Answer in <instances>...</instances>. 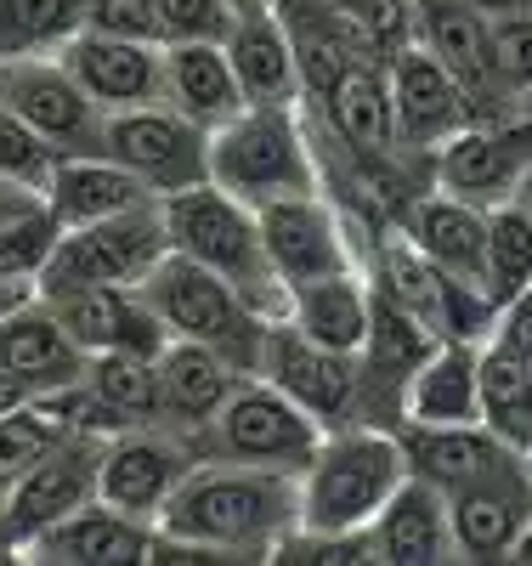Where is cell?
I'll return each mask as SVG.
<instances>
[{"instance_id":"12","label":"cell","mask_w":532,"mask_h":566,"mask_svg":"<svg viewBox=\"0 0 532 566\" xmlns=\"http://www.w3.org/2000/svg\"><path fill=\"white\" fill-rule=\"evenodd\" d=\"M192 464H199V448H192V437L170 431V424H131V431H119V437L103 442L96 499L159 527V510H165L170 493L187 482Z\"/></svg>"},{"instance_id":"26","label":"cell","mask_w":532,"mask_h":566,"mask_svg":"<svg viewBox=\"0 0 532 566\" xmlns=\"http://www.w3.org/2000/svg\"><path fill=\"white\" fill-rule=\"evenodd\" d=\"M283 317L301 328V335L334 346V352H363L368 323H374V277L368 266H346L312 283H295L283 295Z\"/></svg>"},{"instance_id":"21","label":"cell","mask_w":532,"mask_h":566,"mask_svg":"<svg viewBox=\"0 0 532 566\" xmlns=\"http://www.w3.org/2000/svg\"><path fill=\"white\" fill-rule=\"evenodd\" d=\"M368 544H374L379 566H448V560H459L448 493L408 476L392 493V504L368 522Z\"/></svg>"},{"instance_id":"22","label":"cell","mask_w":532,"mask_h":566,"mask_svg":"<svg viewBox=\"0 0 532 566\" xmlns=\"http://www.w3.org/2000/svg\"><path fill=\"white\" fill-rule=\"evenodd\" d=\"M159 193L142 176H131L119 159L108 154H58L52 176L40 187V205L58 216V227H91V221H108L125 216L136 205H154Z\"/></svg>"},{"instance_id":"20","label":"cell","mask_w":532,"mask_h":566,"mask_svg":"<svg viewBox=\"0 0 532 566\" xmlns=\"http://www.w3.org/2000/svg\"><path fill=\"white\" fill-rule=\"evenodd\" d=\"M414 45L442 57L488 114L510 108V97L493 80V18L476 12L470 0H414Z\"/></svg>"},{"instance_id":"14","label":"cell","mask_w":532,"mask_h":566,"mask_svg":"<svg viewBox=\"0 0 532 566\" xmlns=\"http://www.w3.org/2000/svg\"><path fill=\"white\" fill-rule=\"evenodd\" d=\"M481 114L488 108L470 97V85L442 57H430L425 45H408L392 57V119H397V148L408 159L430 165L442 142L476 125Z\"/></svg>"},{"instance_id":"35","label":"cell","mask_w":532,"mask_h":566,"mask_svg":"<svg viewBox=\"0 0 532 566\" xmlns=\"http://www.w3.org/2000/svg\"><path fill=\"white\" fill-rule=\"evenodd\" d=\"M58 239H63V227L45 205H29L12 221H0V277H18V283H34L40 290V272L52 261Z\"/></svg>"},{"instance_id":"17","label":"cell","mask_w":532,"mask_h":566,"mask_svg":"<svg viewBox=\"0 0 532 566\" xmlns=\"http://www.w3.org/2000/svg\"><path fill=\"white\" fill-rule=\"evenodd\" d=\"M453 510V544L459 560H515V544L532 522V476L526 459L510 448L499 464H488L476 482L448 493Z\"/></svg>"},{"instance_id":"38","label":"cell","mask_w":532,"mask_h":566,"mask_svg":"<svg viewBox=\"0 0 532 566\" xmlns=\"http://www.w3.org/2000/svg\"><path fill=\"white\" fill-rule=\"evenodd\" d=\"M493 80L510 103L532 97V12L493 18Z\"/></svg>"},{"instance_id":"37","label":"cell","mask_w":532,"mask_h":566,"mask_svg":"<svg viewBox=\"0 0 532 566\" xmlns=\"http://www.w3.org/2000/svg\"><path fill=\"white\" fill-rule=\"evenodd\" d=\"M52 165H58V148H52V142H45L40 130H29L12 108H0V181L40 193L45 176H52Z\"/></svg>"},{"instance_id":"19","label":"cell","mask_w":532,"mask_h":566,"mask_svg":"<svg viewBox=\"0 0 532 566\" xmlns=\"http://www.w3.org/2000/svg\"><path fill=\"white\" fill-rule=\"evenodd\" d=\"M154 538H159L154 522L91 499L45 533H34L23 544V560H34V566H136L154 555Z\"/></svg>"},{"instance_id":"8","label":"cell","mask_w":532,"mask_h":566,"mask_svg":"<svg viewBox=\"0 0 532 566\" xmlns=\"http://www.w3.org/2000/svg\"><path fill=\"white\" fill-rule=\"evenodd\" d=\"M526 165H532V97L499 114H481L476 125L448 136L430 159V187H442V193L476 210H493L515 199Z\"/></svg>"},{"instance_id":"7","label":"cell","mask_w":532,"mask_h":566,"mask_svg":"<svg viewBox=\"0 0 532 566\" xmlns=\"http://www.w3.org/2000/svg\"><path fill=\"white\" fill-rule=\"evenodd\" d=\"M165 255H170V227H165V199H154L108 221L69 227L40 272V295L85 290V283H142Z\"/></svg>"},{"instance_id":"24","label":"cell","mask_w":532,"mask_h":566,"mask_svg":"<svg viewBox=\"0 0 532 566\" xmlns=\"http://www.w3.org/2000/svg\"><path fill=\"white\" fill-rule=\"evenodd\" d=\"M221 45H227L238 85H244V103H301V57H295V40H289L283 18L272 12V0L238 7Z\"/></svg>"},{"instance_id":"13","label":"cell","mask_w":532,"mask_h":566,"mask_svg":"<svg viewBox=\"0 0 532 566\" xmlns=\"http://www.w3.org/2000/svg\"><path fill=\"white\" fill-rule=\"evenodd\" d=\"M0 108H12L58 154H103V108L58 57H0Z\"/></svg>"},{"instance_id":"25","label":"cell","mask_w":532,"mask_h":566,"mask_svg":"<svg viewBox=\"0 0 532 566\" xmlns=\"http://www.w3.org/2000/svg\"><path fill=\"white\" fill-rule=\"evenodd\" d=\"M154 363H159V413L181 437H199L232 397V386L244 380V368L199 340H170Z\"/></svg>"},{"instance_id":"50","label":"cell","mask_w":532,"mask_h":566,"mask_svg":"<svg viewBox=\"0 0 532 566\" xmlns=\"http://www.w3.org/2000/svg\"><path fill=\"white\" fill-rule=\"evenodd\" d=\"M232 7H261V0H232Z\"/></svg>"},{"instance_id":"40","label":"cell","mask_w":532,"mask_h":566,"mask_svg":"<svg viewBox=\"0 0 532 566\" xmlns=\"http://www.w3.org/2000/svg\"><path fill=\"white\" fill-rule=\"evenodd\" d=\"M85 29L119 40H159V0H85Z\"/></svg>"},{"instance_id":"48","label":"cell","mask_w":532,"mask_h":566,"mask_svg":"<svg viewBox=\"0 0 532 566\" xmlns=\"http://www.w3.org/2000/svg\"><path fill=\"white\" fill-rule=\"evenodd\" d=\"M0 510H7V482H0ZM0 549H12L7 538H0Z\"/></svg>"},{"instance_id":"1","label":"cell","mask_w":532,"mask_h":566,"mask_svg":"<svg viewBox=\"0 0 532 566\" xmlns=\"http://www.w3.org/2000/svg\"><path fill=\"white\" fill-rule=\"evenodd\" d=\"M301 522V476L232 459H199L159 510L148 560H272L283 533Z\"/></svg>"},{"instance_id":"33","label":"cell","mask_w":532,"mask_h":566,"mask_svg":"<svg viewBox=\"0 0 532 566\" xmlns=\"http://www.w3.org/2000/svg\"><path fill=\"white\" fill-rule=\"evenodd\" d=\"M85 29V0H0V57H58Z\"/></svg>"},{"instance_id":"16","label":"cell","mask_w":532,"mask_h":566,"mask_svg":"<svg viewBox=\"0 0 532 566\" xmlns=\"http://www.w3.org/2000/svg\"><path fill=\"white\" fill-rule=\"evenodd\" d=\"M45 306L58 312V323L69 328V340L85 357H103V352L159 357L170 346V328L154 312V301L142 295V283H85V290H58V295H45Z\"/></svg>"},{"instance_id":"2","label":"cell","mask_w":532,"mask_h":566,"mask_svg":"<svg viewBox=\"0 0 532 566\" xmlns=\"http://www.w3.org/2000/svg\"><path fill=\"white\" fill-rule=\"evenodd\" d=\"M210 181L244 205H272L323 187V159L306 103H244L210 130Z\"/></svg>"},{"instance_id":"46","label":"cell","mask_w":532,"mask_h":566,"mask_svg":"<svg viewBox=\"0 0 532 566\" xmlns=\"http://www.w3.org/2000/svg\"><path fill=\"white\" fill-rule=\"evenodd\" d=\"M515 205L532 210V165H526V176H521V187H515Z\"/></svg>"},{"instance_id":"28","label":"cell","mask_w":532,"mask_h":566,"mask_svg":"<svg viewBox=\"0 0 532 566\" xmlns=\"http://www.w3.org/2000/svg\"><path fill=\"white\" fill-rule=\"evenodd\" d=\"M165 103L176 114H187L192 125H205V130L227 125L238 108H244V85H238L221 40L165 45Z\"/></svg>"},{"instance_id":"39","label":"cell","mask_w":532,"mask_h":566,"mask_svg":"<svg viewBox=\"0 0 532 566\" xmlns=\"http://www.w3.org/2000/svg\"><path fill=\"white\" fill-rule=\"evenodd\" d=\"M238 7L232 0H159V40L181 45V40H227Z\"/></svg>"},{"instance_id":"43","label":"cell","mask_w":532,"mask_h":566,"mask_svg":"<svg viewBox=\"0 0 532 566\" xmlns=\"http://www.w3.org/2000/svg\"><path fill=\"white\" fill-rule=\"evenodd\" d=\"M40 205V193H29V187H12V181H0V221H12L18 210Z\"/></svg>"},{"instance_id":"47","label":"cell","mask_w":532,"mask_h":566,"mask_svg":"<svg viewBox=\"0 0 532 566\" xmlns=\"http://www.w3.org/2000/svg\"><path fill=\"white\" fill-rule=\"evenodd\" d=\"M515 560H532V522H526V533H521V544H515Z\"/></svg>"},{"instance_id":"5","label":"cell","mask_w":532,"mask_h":566,"mask_svg":"<svg viewBox=\"0 0 532 566\" xmlns=\"http://www.w3.org/2000/svg\"><path fill=\"white\" fill-rule=\"evenodd\" d=\"M142 295L154 301V312L165 317L170 340H199L210 352H221L227 363H238L244 374H255L261 363V340H267V312L255 301H244L227 277H216L210 266L187 261V255H165L148 277Z\"/></svg>"},{"instance_id":"23","label":"cell","mask_w":532,"mask_h":566,"mask_svg":"<svg viewBox=\"0 0 532 566\" xmlns=\"http://www.w3.org/2000/svg\"><path fill=\"white\" fill-rule=\"evenodd\" d=\"M403 239L430 261L442 266L448 277L470 283V290H481V255H488V210H476L453 193H442V187H425V193L403 210L397 221Z\"/></svg>"},{"instance_id":"44","label":"cell","mask_w":532,"mask_h":566,"mask_svg":"<svg viewBox=\"0 0 532 566\" xmlns=\"http://www.w3.org/2000/svg\"><path fill=\"white\" fill-rule=\"evenodd\" d=\"M40 290H34V283H18V277H0V317H7V312H18L23 301H34Z\"/></svg>"},{"instance_id":"4","label":"cell","mask_w":532,"mask_h":566,"mask_svg":"<svg viewBox=\"0 0 532 566\" xmlns=\"http://www.w3.org/2000/svg\"><path fill=\"white\" fill-rule=\"evenodd\" d=\"M165 227H170V250L210 266L216 277H227L244 301H255L267 317H283V283L267 261V239H261V216L255 205L232 199L216 181H192L181 193L165 199Z\"/></svg>"},{"instance_id":"30","label":"cell","mask_w":532,"mask_h":566,"mask_svg":"<svg viewBox=\"0 0 532 566\" xmlns=\"http://www.w3.org/2000/svg\"><path fill=\"white\" fill-rule=\"evenodd\" d=\"M397 437L408 453V476L430 482L437 493H459L510 453L488 424H397Z\"/></svg>"},{"instance_id":"15","label":"cell","mask_w":532,"mask_h":566,"mask_svg":"<svg viewBox=\"0 0 532 566\" xmlns=\"http://www.w3.org/2000/svg\"><path fill=\"white\" fill-rule=\"evenodd\" d=\"M103 442L108 437H91L74 431L69 442H58L40 464H29L18 482H7V510H0V538L12 544V555L23 560V544L34 533H45L52 522H63L69 510L96 499V470H103Z\"/></svg>"},{"instance_id":"27","label":"cell","mask_w":532,"mask_h":566,"mask_svg":"<svg viewBox=\"0 0 532 566\" xmlns=\"http://www.w3.org/2000/svg\"><path fill=\"white\" fill-rule=\"evenodd\" d=\"M403 424H481V340H437L403 391Z\"/></svg>"},{"instance_id":"45","label":"cell","mask_w":532,"mask_h":566,"mask_svg":"<svg viewBox=\"0 0 532 566\" xmlns=\"http://www.w3.org/2000/svg\"><path fill=\"white\" fill-rule=\"evenodd\" d=\"M470 7L488 18H521V12H532V0H470Z\"/></svg>"},{"instance_id":"3","label":"cell","mask_w":532,"mask_h":566,"mask_svg":"<svg viewBox=\"0 0 532 566\" xmlns=\"http://www.w3.org/2000/svg\"><path fill=\"white\" fill-rule=\"evenodd\" d=\"M408 482V453L392 424H334L301 470V527L368 533V522Z\"/></svg>"},{"instance_id":"9","label":"cell","mask_w":532,"mask_h":566,"mask_svg":"<svg viewBox=\"0 0 532 566\" xmlns=\"http://www.w3.org/2000/svg\"><path fill=\"white\" fill-rule=\"evenodd\" d=\"M255 216H261L267 261H272V272L283 283V295L295 290V283L363 266V255H368V239L357 232V221L341 210V199H334L328 187H317V193H295V199H272Z\"/></svg>"},{"instance_id":"18","label":"cell","mask_w":532,"mask_h":566,"mask_svg":"<svg viewBox=\"0 0 532 566\" xmlns=\"http://www.w3.org/2000/svg\"><path fill=\"white\" fill-rule=\"evenodd\" d=\"M58 63L85 85V97L103 114L165 103V45L159 40H119V34L80 29L58 52Z\"/></svg>"},{"instance_id":"49","label":"cell","mask_w":532,"mask_h":566,"mask_svg":"<svg viewBox=\"0 0 532 566\" xmlns=\"http://www.w3.org/2000/svg\"><path fill=\"white\" fill-rule=\"evenodd\" d=\"M521 459H526V476H532V442H526V448H521Z\"/></svg>"},{"instance_id":"11","label":"cell","mask_w":532,"mask_h":566,"mask_svg":"<svg viewBox=\"0 0 532 566\" xmlns=\"http://www.w3.org/2000/svg\"><path fill=\"white\" fill-rule=\"evenodd\" d=\"M103 154L142 176L159 199L181 193L192 181H210V130L176 114L170 103L119 108L103 119Z\"/></svg>"},{"instance_id":"34","label":"cell","mask_w":532,"mask_h":566,"mask_svg":"<svg viewBox=\"0 0 532 566\" xmlns=\"http://www.w3.org/2000/svg\"><path fill=\"white\" fill-rule=\"evenodd\" d=\"M328 7L357 40V52L385 69H392L397 52L414 45V0H328Z\"/></svg>"},{"instance_id":"31","label":"cell","mask_w":532,"mask_h":566,"mask_svg":"<svg viewBox=\"0 0 532 566\" xmlns=\"http://www.w3.org/2000/svg\"><path fill=\"white\" fill-rule=\"evenodd\" d=\"M481 424L515 453L532 442V363L499 340H481Z\"/></svg>"},{"instance_id":"32","label":"cell","mask_w":532,"mask_h":566,"mask_svg":"<svg viewBox=\"0 0 532 566\" xmlns=\"http://www.w3.org/2000/svg\"><path fill=\"white\" fill-rule=\"evenodd\" d=\"M532 283V210L526 205H493L488 210V255H481V295L499 312Z\"/></svg>"},{"instance_id":"6","label":"cell","mask_w":532,"mask_h":566,"mask_svg":"<svg viewBox=\"0 0 532 566\" xmlns=\"http://www.w3.org/2000/svg\"><path fill=\"white\" fill-rule=\"evenodd\" d=\"M317 442H323V424L295 397H283L272 380H261V374H244L232 386V397L221 402V413L192 437L199 459L261 464V470H289V476H301Z\"/></svg>"},{"instance_id":"29","label":"cell","mask_w":532,"mask_h":566,"mask_svg":"<svg viewBox=\"0 0 532 566\" xmlns=\"http://www.w3.org/2000/svg\"><path fill=\"white\" fill-rule=\"evenodd\" d=\"M80 368H85V352L69 340V328L45 306V295L0 317V374H18V380L45 391V386L80 380Z\"/></svg>"},{"instance_id":"10","label":"cell","mask_w":532,"mask_h":566,"mask_svg":"<svg viewBox=\"0 0 532 566\" xmlns=\"http://www.w3.org/2000/svg\"><path fill=\"white\" fill-rule=\"evenodd\" d=\"M261 380H272L283 397H295L323 431L334 424H352L363 419V374H357V352H334L312 335H301L289 317L267 323V340H261V363H255Z\"/></svg>"},{"instance_id":"36","label":"cell","mask_w":532,"mask_h":566,"mask_svg":"<svg viewBox=\"0 0 532 566\" xmlns=\"http://www.w3.org/2000/svg\"><path fill=\"white\" fill-rule=\"evenodd\" d=\"M278 566H368L374 544L368 533H328V527H289L283 544L272 549Z\"/></svg>"},{"instance_id":"41","label":"cell","mask_w":532,"mask_h":566,"mask_svg":"<svg viewBox=\"0 0 532 566\" xmlns=\"http://www.w3.org/2000/svg\"><path fill=\"white\" fill-rule=\"evenodd\" d=\"M488 340H499V346H510L515 357L532 363V283H526L515 301H504V306L493 312V335H488Z\"/></svg>"},{"instance_id":"42","label":"cell","mask_w":532,"mask_h":566,"mask_svg":"<svg viewBox=\"0 0 532 566\" xmlns=\"http://www.w3.org/2000/svg\"><path fill=\"white\" fill-rule=\"evenodd\" d=\"M34 391H40V386L18 380V374H0V413H12V408H23V402H29Z\"/></svg>"}]
</instances>
